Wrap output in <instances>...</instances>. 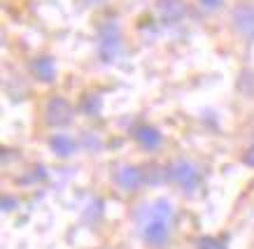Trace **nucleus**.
<instances>
[{
	"label": "nucleus",
	"mask_w": 254,
	"mask_h": 249,
	"mask_svg": "<svg viewBox=\"0 0 254 249\" xmlns=\"http://www.w3.org/2000/svg\"><path fill=\"white\" fill-rule=\"evenodd\" d=\"M33 70H35V75H38L42 82H52V79H54V63L49 61V58H40V61H35Z\"/></svg>",
	"instance_id": "1a4fd4ad"
},
{
	"label": "nucleus",
	"mask_w": 254,
	"mask_h": 249,
	"mask_svg": "<svg viewBox=\"0 0 254 249\" xmlns=\"http://www.w3.org/2000/svg\"><path fill=\"white\" fill-rule=\"evenodd\" d=\"M198 249H224V242L217 240V238H200Z\"/></svg>",
	"instance_id": "9d476101"
},
{
	"label": "nucleus",
	"mask_w": 254,
	"mask_h": 249,
	"mask_svg": "<svg viewBox=\"0 0 254 249\" xmlns=\"http://www.w3.org/2000/svg\"><path fill=\"white\" fill-rule=\"evenodd\" d=\"M200 2H203L205 7H210V9H215L217 5H219V0H200Z\"/></svg>",
	"instance_id": "ddd939ff"
},
{
	"label": "nucleus",
	"mask_w": 254,
	"mask_h": 249,
	"mask_svg": "<svg viewBox=\"0 0 254 249\" xmlns=\"http://www.w3.org/2000/svg\"><path fill=\"white\" fill-rule=\"evenodd\" d=\"M135 138H138V142L147 149H156L159 145H161V135H159V131L149 128V126L138 128V131H135Z\"/></svg>",
	"instance_id": "423d86ee"
},
{
	"label": "nucleus",
	"mask_w": 254,
	"mask_h": 249,
	"mask_svg": "<svg viewBox=\"0 0 254 249\" xmlns=\"http://www.w3.org/2000/svg\"><path fill=\"white\" fill-rule=\"evenodd\" d=\"M168 177L173 179V182H177L185 191H193V189L198 187V182H200L198 170H196L191 163H187V161H177V163L170 165Z\"/></svg>",
	"instance_id": "f257e3e1"
},
{
	"label": "nucleus",
	"mask_w": 254,
	"mask_h": 249,
	"mask_svg": "<svg viewBox=\"0 0 254 249\" xmlns=\"http://www.w3.org/2000/svg\"><path fill=\"white\" fill-rule=\"evenodd\" d=\"M159 14L163 21H180L185 16V7L180 0H159Z\"/></svg>",
	"instance_id": "39448f33"
},
{
	"label": "nucleus",
	"mask_w": 254,
	"mask_h": 249,
	"mask_svg": "<svg viewBox=\"0 0 254 249\" xmlns=\"http://www.w3.org/2000/svg\"><path fill=\"white\" fill-rule=\"evenodd\" d=\"M14 205H16V200H12V198H2V210L5 212H9Z\"/></svg>",
	"instance_id": "f8f14e48"
},
{
	"label": "nucleus",
	"mask_w": 254,
	"mask_h": 249,
	"mask_svg": "<svg viewBox=\"0 0 254 249\" xmlns=\"http://www.w3.org/2000/svg\"><path fill=\"white\" fill-rule=\"evenodd\" d=\"M45 114H47V121L54 126H63L70 121V105L65 100H61V98H52V100L47 102L45 107Z\"/></svg>",
	"instance_id": "20e7f679"
},
{
	"label": "nucleus",
	"mask_w": 254,
	"mask_h": 249,
	"mask_svg": "<svg viewBox=\"0 0 254 249\" xmlns=\"http://www.w3.org/2000/svg\"><path fill=\"white\" fill-rule=\"evenodd\" d=\"M98 51L105 61H112L119 51V31H117L115 24H108L103 31H100V45Z\"/></svg>",
	"instance_id": "f03ea898"
},
{
	"label": "nucleus",
	"mask_w": 254,
	"mask_h": 249,
	"mask_svg": "<svg viewBox=\"0 0 254 249\" xmlns=\"http://www.w3.org/2000/svg\"><path fill=\"white\" fill-rule=\"evenodd\" d=\"M140 179H142V175L138 172V168H124V170L117 175V182H119V187L126 189V191H131V189L138 187Z\"/></svg>",
	"instance_id": "0eeeda50"
},
{
	"label": "nucleus",
	"mask_w": 254,
	"mask_h": 249,
	"mask_svg": "<svg viewBox=\"0 0 254 249\" xmlns=\"http://www.w3.org/2000/svg\"><path fill=\"white\" fill-rule=\"evenodd\" d=\"M52 149H54L59 156H70L75 151V142L70 140L68 135H54V138H52Z\"/></svg>",
	"instance_id": "6e6552de"
},
{
	"label": "nucleus",
	"mask_w": 254,
	"mask_h": 249,
	"mask_svg": "<svg viewBox=\"0 0 254 249\" xmlns=\"http://www.w3.org/2000/svg\"><path fill=\"white\" fill-rule=\"evenodd\" d=\"M170 235V226L166 219H149L142 228V238H145L149 245H163Z\"/></svg>",
	"instance_id": "7ed1b4c3"
},
{
	"label": "nucleus",
	"mask_w": 254,
	"mask_h": 249,
	"mask_svg": "<svg viewBox=\"0 0 254 249\" xmlns=\"http://www.w3.org/2000/svg\"><path fill=\"white\" fill-rule=\"evenodd\" d=\"M243 161H245L247 165H252V168H254V147H250V149H247V154L243 156Z\"/></svg>",
	"instance_id": "9b49d317"
}]
</instances>
